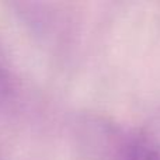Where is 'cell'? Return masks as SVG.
Here are the masks:
<instances>
[{"label":"cell","mask_w":160,"mask_h":160,"mask_svg":"<svg viewBox=\"0 0 160 160\" xmlns=\"http://www.w3.org/2000/svg\"><path fill=\"white\" fill-rule=\"evenodd\" d=\"M117 160H160V108L128 138Z\"/></svg>","instance_id":"obj_1"},{"label":"cell","mask_w":160,"mask_h":160,"mask_svg":"<svg viewBox=\"0 0 160 160\" xmlns=\"http://www.w3.org/2000/svg\"><path fill=\"white\" fill-rule=\"evenodd\" d=\"M10 88V72L6 65V59L0 49V94L6 93Z\"/></svg>","instance_id":"obj_2"}]
</instances>
